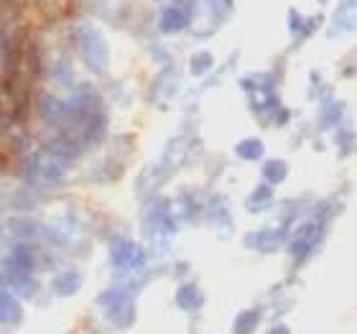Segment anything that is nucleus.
Masks as SVG:
<instances>
[{"label": "nucleus", "instance_id": "nucleus-1", "mask_svg": "<svg viewBox=\"0 0 357 334\" xmlns=\"http://www.w3.org/2000/svg\"><path fill=\"white\" fill-rule=\"evenodd\" d=\"M77 46H79V56H82L84 67L95 75H105L110 67V49L105 41L102 31L92 26V23H82L75 31Z\"/></svg>", "mask_w": 357, "mask_h": 334}, {"label": "nucleus", "instance_id": "nucleus-2", "mask_svg": "<svg viewBox=\"0 0 357 334\" xmlns=\"http://www.w3.org/2000/svg\"><path fill=\"white\" fill-rule=\"evenodd\" d=\"M67 164H69V158H64L54 149L38 151V153L26 158V164H23V176H26V181H31L33 186L56 184V181L64 176Z\"/></svg>", "mask_w": 357, "mask_h": 334}, {"label": "nucleus", "instance_id": "nucleus-3", "mask_svg": "<svg viewBox=\"0 0 357 334\" xmlns=\"http://www.w3.org/2000/svg\"><path fill=\"white\" fill-rule=\"evenodd\" d=\"M38 112H41V118H44L49 126L61 128V130H64V128L72 123V118H75V107L69 103H64V100H56V97H52V95L41 97Z\"/></svg>", "mask_w": 357, "mask_h": 334}, {"label": "nucleus", "instance_id": "nucleus-4", "mask_svg": "<svg viewBox=\"0 0 357 334\" xmlns=\"http://www.w3.org/2000/svg\"><path fill=\"white\" fill-rule=\"evenodd\" d=\"M112 263L118 268H138L143 266V250L130 240H112Z\"/></svg>", "mask_w": 357, "mask_h": 334}, {"label": "nucleus", "instance_id": "nucleus-5", "mask_svg": "<svg viewBox=\"0 0 357 334\" xmlns=\"http://www.w3.org/2000/svg\"><path fill=\"white\" fill-rule=\"evenodd\" d=\"M319 238H321L319 225H304V227L294 235V240H291V252H294V258L296 260L306 258V252L319 243Z\"/></svg>", "mask_w": 357, "mask_h": 334}, {"label": "nucleus", "instance_id": "nucleus-6", "mask_svg": "<svg viewBox=\"0 0 357 334\" xmlns=\"http://www.w3.org/2000/svg\"><path fill=\"white\" fill-rule=\"evenodd\" d=\"M107 312V317H110V321L112 324H118L120 329H126V327H130L133 324V319H135V306H133V301L123 294V296L115 301V304L110 306V309H105Z\"/></svg>", "mask_w": 357, "mask_h": 334}, {"label": "nucleus", "instance_id": "nucleus-7", "mask_svg": "<svg viewBox=\"0 0 357 334\" xmlns=\"http://www.w3.org/2000/svg\"><path fill=\"white\" fill-rule=\"evenodd\" d=\"M189 21H192V15H189L186 8L172 6V8H166L164 15H161V29H164L166 33H176V31H184L186 26H189Z\"/></svg>", "mask_w": 357, "mask_h": 334}, {"label": "nucleus", "instance_id": "nucleus-8", "mask_svg": "<svg viewBox=\"0 0 357 334\" xmlns=\"http://www.w3.org/2000/svg\"><path fill=\"white\" fill-rule=\"evenodd\" d=\"M281 240H283V232L263 230V232H253L245 243H248V248H255V250H261V252H273L281 248Z\"/></svg>", "mask_w": 357, "mask_h": 334}, {"label": "nucleus", "instance_id": "nucleus-9", "mask_svg": "<svg viewBox=\"0 0 357 334\" xmlns=\"http://www.w3.org/2000/svg\"><path fill=\"white\" fill-rule=\"evenodd\" d=\"M202 291L194 286V283H184L181 289L176 291V304L178 309H184V312H197L202 306Z\"/></svg>", "mask_w": 357, "mask_h": 334}, {"label": "nucleus", "instance_id": "nucleus-10", "mask_svg": "<svg viewBox=\"0 0 357 334\" xmlns=\"http://www.w3.org/2000/svg\"><path fill=\"white\" fill-rule=\"evenodd\" d=\"M21 304L10 294L0 291V321L3 324H18L21 321Z\"/></svg>", "mask_w": 357, "mask_h": 334}, {"label": "nucleus", "instance_id": "nucleus-11", "mask_svg": "<svg viewBox=\"0 0 357 334\" xmlns=\"http://www.w3.org/2000/svg\"><path fill=\"white\" fill-rule=\"evenodd\" d=\"M82 286V275L75 273V271H67V273H59L54 278V291L59 294V296H72L77 294Z\"/></svg>", "mask_w": 357, "mask_h": 334}, {"label": "nucleus", "instance_id": "nucleus-12", "mask_svg": "<svg viewBox=\"0 0 357 334\" xmlns=\"http://www.w3.org/2000/svg\"><path fill=\"white\" fill-rule=\"evenodd\" d=\"M36 258L31 255L29 248H15L10 252V260H8V268H10V273H31V268H33Z\"/></svg>", "mask_w": 357, "mask_h": 334}, {"label": "nucleus", "instance_id": "nucleus-13", "mask_svg": "<svg viewBox=\"0 0 357 334\" xmlns=\"http://www.w3.org/2000/svg\"><path fill=\"white\" fill-rule=\"evenodd\" d=\"M235 151H238L240 158H245V161H255V158L263 156V143L258 141V138H245V141H240L238 146H235Z\"/></svg>", "mask_w": 357, "mask_h": 334}, {"label": "nucleus", "instance_id": "nucleus-14", "mask_svg": "<svg viewBox=\"0 0 357 334\" xmlns=\"http://www.w3.org/2000/svg\"><path fill=\"white\" fill-rule=\"evenodd\" d=\"M258 321H261V314L258 312H243L238 319H235L232 332L235 334H253L255 327H258Z\"/></svg>", "mask_w": 357, "mask_h": 334}, {"label": "nucleus", "instance_id": "nucleus-15", "mask_svg": "<svg viewBox=\"0 0 357 334\" xmlns=\"http://www.w3.org/2000/svg\"><path fill=\"white\" fill-rule=\"evenodd\" d=\"M8 281H10V286L15 289L18 296H31V294L36 291V281H33L29 273H10Z\"/></svg>", "mask_w": 357, "mask_h": 334}, {"label": "nucleus", "instance_id": "nucleus-16", "mask_svg": "<svg viewBox=\"0 0 357 334\" xmlns=\"http://www.w3.org/2000/svg\"><path fill=\"white\" fill-rule=\"evenodd\" d=\"M286 171H289V166L283 164L281 158H273V161H268V164L263 166V174H266V179L271 184L283 181V179H286Z\"/></svg>", "mask_w": 357, "mask_h": 334}, {"label": "nucleus", "instance_id": "nucleus-17", "mask_svg": "<svg viewBox=\"0 0 357 334\" xmlns=\"http://www.w3.org/2000/svg\"><path fill=\"white\" fill-rule=\"evenodd\" d=\"M266 204H271V189L268 186H258L253 192V197L248 199V209H261V207H266Z\"/></svg>", "mask_w": 357, "mask_h": 334}, {"label": "nucleus", "instance_id": "nucleus-18", "mask_svg": "<svg viewBox=\"0 0 357 334\" xmlns=\"http://www.w3.org/2000/svg\"><path fill=\"white\" fill-rule=\"evenodd\" d=\"M212 64H215L212 54L202 52L192 59V72H194V75H204V72H209V69H212Z\"/></svg>", "mask_w": 357, "mask_h": 334}, {"label": "nucleus", "instance_id": "nucleus-19", "mask_svg": "<svg viewBox=\"0 0 357 334\" xmlns=\"http://www.w3.org/2000/svg\"><path fill=\"white\" fill-rule=\"evenodd\" d=\"M6 67H8V41L3 36V31H0V75L6 72Z\"/></svg>", "mask_w": 357, "mask_h": 334}, {"label": "nucleus", "instance_id": "nucleus-20", "mask_svg": "<svg viewBox=\"0 0 357 334\" xmlns=\"http://www.w3.org/2000/svg\"><path fill=\"white\" fill-rule=\"evenodd\" d=\"M268 334H289V327H286V324H278V327H273Z\"/></svg>", "mask_w": 357, "mask_h": 334}]
</instances>
